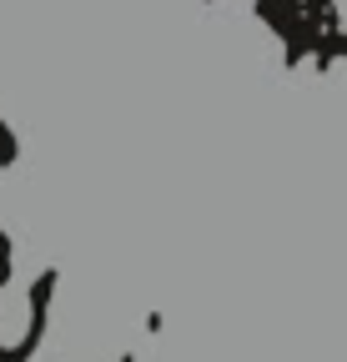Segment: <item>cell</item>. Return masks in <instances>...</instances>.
I'll return each instance as SVG.
<instances>
[{
    "label": "cell",
    "instance_id": "cell-1",
    "mask_svg": "<svg viewBox=\"0 0 347 362\" xmlns=\"http://www.w3.org/2000/svg\"><path fill=\"white\" fill-rule=\"evenodd\" d=\"M30 337V297L20 287H0V342L20 347Z\"/></svg>",
    "mask_w": 347,
    "mask_h": 362
},
{
    "label": "cell",
    "instance_id": "cell-2",
    "mask_svg": "<svg viewBox=\"0 0 347 362\" xmlns=\"http://www.w3.org/2000/svg\"><path fill=\"white\" fill-rule=\"evenodd\" d=\"M332 11H337V16H342V21H347V0H332Z\"/></svg>",
    "mask_w": 347,
    "mask_h": 362
}]
</instances>
